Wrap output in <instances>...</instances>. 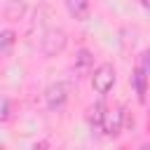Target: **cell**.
I'll list each match as a JSON object with an SVG mask.
<instances>
[{"mask_svg": "<svg viewBox=\"0 0 150 150\" xmlns=\"http://www.w3.org/2000/svg\"><path fill=\"white\" fill-rule=\"evenodd\" d=\"M115 84V68L110 63H101L94 73H91V89L101 96H105Z\"/></svg>", "mask_w": 150, "mask_h": 150, "instance_id": "cell-1", "label": "cell"}, {"mask_svg": "<svg viewBox=\"0 0 150 150\" xmlns=\"http://www.w3.org/2000/svg\"><path fill=\"white\" fill-rule=\"evenodd\" d=\"M45 103L49 110H63L68 103V84L66 82H54L45 89Z\"/></svg>", "mask_w": 150, "mask_h": 150, "instance_id": "cell-2", "label": "cell"}, {"mask_svg": "<svg viewBox=\"0 0 150 150\" xmlns=\"http://www.w3.org/2000/svg\"><path fill=\"white\" fill-rule=\"evenodd\" d=\"M66 47V33L61 30V28H47L45 30V35H42V52L47 54V56H54V54H59L61 49Z\"/></svg>", "mask_w": 150, "mask_h": 150, "instance_id": "cell-3", "label": "cell"}, {"mask_svg": "<svg viewBox=\"0 0 150 150\" xmlns=\"http://www.w3.org/2000/svg\"><path fill=\"white\" fill-rule=\"evenodd\" d=\"M122 122H124V112H122V108H110L108 115H105V120H103L101 131H103L105 136H117V134L122 131Z\"/></svg>", "mask_w": 150, "mask_h": 150, "instance_id": "cell-4", "label": "cell"}, {"mask_svg": "<svg viewBox=\"0 0 150 150\" xmlns=\"http://www.w3.org/2000/svg\"><path fill=\"white\" fill-rule=\"evenodd\" d=\"M63 2H66V9H68V14L73 19H77V21H87L89 19V14H91L89 0H63Z\"/></svg>", "mask_w": 150, "mask_h": 150, "instance_id": "cell-5", "label": "cell"}, {"mask_svg": "<svg viewBox=\"0 0 150 150\" xmlns=\"http://www.w3.org/2000/svg\"><path fill=\"white\" fill-rule=\"evenodd\" d=\"M105 115H108V108H105V103L103 101H96L89 110H87V122H89V127H94V129H101L103 127V120H105Z\"/></svg>", "mask_w": 150, "mask_h": 150, "instance_id": "cell-6", "label": "cell"}, {"mask_svg": "<svg viewBox=\"0 0 150 150\" xmlns=\"http://www.w3.org/2000/svg\"><path fill=\"white\" fill-rule=\"evenodd\" d=\"M89 68H91V52H89V49H80V52L75 54V70H77L80 75H87Z\"/></svg>", "mask_w": 150, "mask_h": 150, "instance_id": "cell-7", "label": "cell"}, {"mask_svg": "<svg viewBox=\"0 0 150 150\" xmlns=\"http://www.w3.org/2000/svg\"><path fill=\"white\" fill-rule=\"evenodd\" d=\"M14 42H16L14 30H12V28H2V33H0V54H2V56H9Z\"/></svg>", "mask_w": 150, "mask_h": 150, "instance_id": "cell-8", "label": "cell"}, {"mask_svg": "<svg viewBox=\"0 0 150 150\" xmlns=\"http://www.w3.org/2000/svg\"><path fill=\"white\" fill-rule=\"evenodd\" d=\"M145 77H148V75H145V70H143L141 66H138V68L134 70V75H131V82H134L136 94H138V98H141V101L145 98Z\"/></svg>", "mask_w": 150, "mask_h": 150, "instance_id": "cell-9", "label": "cell"}, {"mask_svg": "<svg viewBox=\"0 0 150 150\" xmlns=\"http://www.w3.org/2000/svg\"><path fill=\"white\" fill-rule=\"evenodd\" d=\"M9 117H12V110H9V98H2V115H0V120H2V122H9Z\"/></svg>", "mask_w": 150, "mask_h": 150, "instance_id": "cell-10", "label": "cell"}, {"mask_svg": "<svg viewBox=\"0 0 150 150\" xmlns=\"http://www.w3.org/2000/svg\"><path fill=\"white\" fill-rule=\"evenodd\" d=\"M47 148H49V143H47V141H40V143H35V145H33V150H47Z\"/></svg>", "mask_w": 150, "mask_h": 150, "instance_id": "cell-11", "label": "cell"}, {"mask_svg": "<svg viewBox=\"0 0 150 150\" xmlns=\"http://www.w3.org/2000/svg\"><path fill=\"white\" fill-rule=\"evenodd\" d=\"M138 2H141V7H143V9H148V12H150V0H138Z\"/></svg>", "mask_w": 150, "mask_h": 150, "instance_id": "cell-12", "label": "cell"}, {"mask_svg": "<svg viewBox=\"0 0 150 150\" xmlns=\"http://www.w3.org/2000/svg\"><path fill=\"white\" fill-rule=\"evenodd\" d=\"M138 150H150V145H141V148H138Z\"/></svg>", "mask_w": 150, "mask_h": 150, "instance_id": "cell-13", "label": "cell"}]
</instances>
